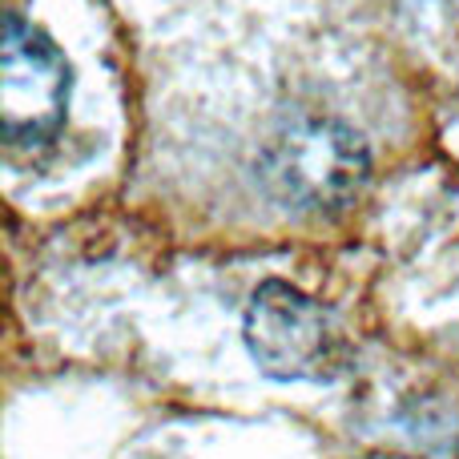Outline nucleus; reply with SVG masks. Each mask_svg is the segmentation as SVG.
<instances>
[{
	"label": "nucleus",
	"instance_id": "obj_1",
	"mask_svg": "<svg viewBox=\"0 0 459 459\" xmlns=\"http://www.w3.org/2000/svg\"><path fill=\"white\" fill-rule=\"evenodd\" d=\"M371 153L339 117H290L258 153V182L274 202L302 214H334L363 194Z\"/></svg>",
	"mask_w": 459,
	"mask_h": 459
},
{
	"label": "nucleus",
	"instance_id": "obj_2",
	"mask_svg": "<svg viewBox=\"0 0 459 459\" xmlns=\"http://www.w3.org/2000/svg\"><path fill=\"white\" fill-rule=\"evenodd\" d=\"M242 339L250 359L270 379H331L347 363L339 331L323 302L302 294L290 282H262L250 294L242 323Z\"/></svg>",
	"mask_w": 459,
	"mask_h": 459
},
{
	"label": "nucleus",
	"instance_id": "obj_3",
	"mask_svg": "<svg viewBox=\"0 0 459 459\" xmlns=\"http://www.w3.org/2000/svg\"><path fill=\"white\" fill-rule=\"evenodd\" d=\"M69 93L73 65L56 40L21 13H8L0 40V129L8 145L32 150L56 142L69 117Z\"/></svg>",
	"mask_w": 459,
	"mask_h": 459
}]
</instances>
